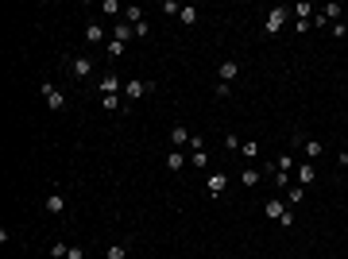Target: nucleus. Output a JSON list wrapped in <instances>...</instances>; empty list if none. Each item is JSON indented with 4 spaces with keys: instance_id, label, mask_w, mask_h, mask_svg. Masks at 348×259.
Instances as JSON below:
<instances>
[{
    "instance_id": "26",
    "label": "nucleus",
    "mask_w": 348,
    "mask_h": 259,
    "mask_svg": "<svg viewBox=\"0 0 348 259\" xmlns=\"http://www.w3.org/2000/svg\"><path fill=\"white\" fill-rule=\"evenodd\" d=\"M290 12H294L298 19H313V4H294Z\"/></svg>"
},
{
    "instance_id": "9",
    "label": "nucleus",
    "mask_w": 348,
    "mask_h": 259,
    "mask_svg": "<svg viewBox=\"0 0 348 259\" xmlns=\"http://www.w3.org/2000/svg\"><path fill=\"white\" fill-rule=\"evenodd\" d=\"M43 209H47V213H54V217L66 213V198H62V193H51V198L43 201Z\"/></svg>"
},
{
    "instance_id": "20",
    "label": "nucleus",
    "mask_w": 348,
    "mask_h": 259,
    "mask_svg": "<svg viewBox=\"0 0 348 259\" xmlns=\"http://www.w3.org/2000/svg\"><path fill=\"white\" fill-rule=\"evenodd\" d=\"M178 19H182L186 27H193V24H198V8H193V4H186V8L178 12Z\"/></svg>"
},
{
    "instance_id": "32",
    "label": "nucleus",
    "mask_w": 348,
    "mask_h": 259,
    "mask_svg": "<svg viewBox=\"0 0 348 259\" xmlns=\"http://www.w3.org/2000/svg\"><path fill=\"white\" fill-rule=\"evenodd\" d=\"M190 163H193V166H209V155H205V151H193Z\"/></svg>"
},
{
    "instance_id": "24",
    "label": "nucleus",
    "mask_w": 348,
    "mask_h": 259,
    "mask_svg": "<svg viewBox=\"0 0 348 259\" xmlns=\"http://www.w3.org/2000/svg\"><path fill=\"white\" fill-rule=\"evenodd\" d=\"M321 16H325V19H337V24H340L344 8H340V4H325V8H321Z\"/></svg>"
},
{
    "instance_id": "28",
    "label": "nucleus",
    "mask_w": 348,
    "mask_h": 259,
    "mask_svg": "<svg viewBox=\"0 0 348 259\" xmlns=\"http://www.w3.org/2000/svg\"><path fill=\"white\" fill-rule=\"evenodd\" d=\"M101 12H104V16H120V4H116V0H104Z\"/></svg>"
},
{
    "instance_id": "17",
    "label": "nucleus",
    "mask_w": 348,
    "mask_h": 259,
    "mask_svg": "<svg viewBox=\"0 0 348 259\" xmlns=\"http://www.w3.org/2000/svg\"><path fill=\"white\" fill-rule=\"evenodd\" d=\"M306 201V186H290L287 190V205H302Z\"/></svg>"
},
{
    "instance_id": "22",
    "label": "nucleus",
    "mask_w": 348,
    "mask_h": 259,
    "mask_svg": "<svg viewBox=\"0 0 348 259\" xmlns=\"http://www.w3.org/2000/svg\"><path fill=\"white\" fill-rule=\"evenodd\" d=\"M240 155H244V159H259V143H255V139L240 143Z\"/></svg>"
},
{
    "instance_id": "33",
    "label": "nucleus",
    "mask_w": 348,
    "mask_h": 259,
    "mask_svg": "<svg viewBox=\"0 0 348 259\" xmlns=\"http://www.w3.org/2000/svg\"><path fill=\"white\" fill-rule=\"evenodd\" d=\"M66 259H85V248H81V244H70V255Z\"/></svg>"
},
{
    "instance_id": "2",
    "label": "nucleus",
    "mask_w": 348,
    "mask_h": 259,
    "mask_svg": "<svg viewBox=\"0 0 348 259\" xmlns=\"http://www.w3.org/2000/svg\"><path fill=\"white\" fill-rule=\"evenodd\" d=\"M39 93H43V101H47V109H51V113H62V109H66V93H62L58 85L43 81V85H39Z\"/></svg>"
},
{
    "instance_id": "7",
    "label": "nucleus",
    "mask_w": 348,
    "mask_h": 259,
    "mask_svg": "<svg viewBox=\"0 0 348 259\" xmlns=\"http://www.w3.org/2000/svg\"><path fill=\"white\" fill-rule=\"evenodd\" d=\"M282 213H287V201H282V198H271L267 205H263V217H267V221H278Z\"/></svg>"
},
{
    "instance_id": "27",
    "label": "nucleus",
    "mask_w": 348,
    "mask_h": 259,
    "mask_svg": "<svg viewBox=\"0 0 348 259\" xmlns=\"http://www.w3.org/2000/svg\"><path fill=\"white\" fill-rule=\"evenodd\" d=\"M178 12H182L178 0H163V16H178Z\"/></svg>"
},
{
    "instance_id": "37",
    "label": "nucleus",
    "mask_w": 348,
    "mask_h": 259,
    "mask_svg": "<svg viewBox=\"0 0 348 259\" xmlns=\"http://www.w3.org/2000/svg\"><path fill=\"white\" fill-rule=\"evenodd\" d=\"M340 163H348V147H344V151H340Z\"/></svg>"
},
{
    "instance_id": "25",
    "label": "nucleus",
    "mask_w": 348,
    "mask_h": 259,
    "mask_svg": "<svg viewBox=\"0 0 348 259\" xmlns=\"http://www.w3.org/2000/svg\"><path fill=\"white\" fill-rule=\"evenodd\" d=\"M66 255H70V244L54 240V244H51V259H66Z\"/></svg>"
},
{
    "instance_id": "19",
    "label": "nucleus",
    "mask_w": 348,
    "mask_h": 259,
    "mask_svg": "<svg viewBox=\"0 0 348 259\" xmlns=\"http://www.w3.org/2000/svg\"><path fill=\"white\" fill-rule=\"evenodd\" d=\"M240 182H244V186H248V190H252V186H259V170H255V166H244Z\"/></svg>"
},
{
    "instance_id": "14",
    "label": "nucleus",
    "mask_w": 348,
    "mask_h": 259,
    "mask_svg": "<svg viewBox=\"0 0 348 259\" xmlns=\"http://www.w3.org/2000/svg\"><path fill=\"white\" fill-rule=\"evenodd\" d=\"M124 24H143V8H139V4H128V8H124Z\"/></svg>"
},
{
    "instance_id": "23",
    "label": "nucleus",
    "mask_w": 348,
    "mask_h": 259,
    "mask_svg": "<svg viewBox=\"0 0 348 259\" xmlns=\"http://www.w3.org/2000/svg\"><path fill=\"white\" fill-rule=\"evenodd\" d=\"M104 259H128V248H124V244H108Z\"/></svg>"
},
{
    "instance_id": "4",
    "label": "nucleus",
    "mask_w": 348,
    "mask_h": 259,
    "mask_svg": "<svg viewBox=\"0 0 348 259\" xmlns=\"http://www.w3.org/2000/svg\"><path fill=\"white\" fill-rule=\"evenodd\" d=\"M190 139H193V132L186 128V124H174V128H170V147H174V151L190 147Z\"/></svg>"
},
{
    "instance_id": "5",
    "label": "nucleus",
    "mask_w": 348,
    "mask_h": 259,
    "mask_svg": "<svg viewBox=\"0 0 348 259\" xmlns=\"http://www.w3.org/2000/svg\"><path fill=\"white\" fill-rule=\"evenodd\" d=\"M282 24H287V8H271V12H267V19H263V31L275 35Z\"/></svg>"
},
{
    "instance_id": "12",
    "label": "nucleus",
    "mask_w": 348,
    "mask_h": 259,
    "mask_svg": "<svg viewBox=\"0 0 348 259\" xmlns=\"http://www.w3.org/2000/svg\"><path fill=\"white\" fill-rule=\"evenodd\" d=\"M120 78H113V74H104V78H101V97H108V93H120Z\"/></svg>"
},
{
    "instance_id": "21",
    "label": "nucleus",
    "mask_w": 348,
    "mask_h": 259,
    "mask_svg": "<svg viewBox=\"0 0 348 259\" xmlns=\"http://www.w3.org/2000/svg\"><path fill=\"white\" fill-rule=\"evenodd\" d=\"M275 170H287V174H290V170H298L294 155H278V159H275Z\"/></svg>"
},
{
    "instance_id": "10",
    "label": "nucleus",
    "mask_w": 348,
    "mask_h": 259,
    "mask_svg": "<svg viewBox=\"0 0 348 259\" xmlns=\"http://www.w3.org/2000/svg\"><path fill=\"white\" fill-rule=\"evenodd\" d=\"M101 109L104 113H120V109H128V104L120 101V93H108V97H101Z\"/></svg>"
},
{
    "instance_id": "34",
    "label": "nucleus",
    "mask_w": 348,
    "mask_h": 259,
    "mask_svg": "<svg viewBox=\"0 0 348 259\" xmlns=\"http://www.w3.org/2000/svg\"><path fill=\"white\" fill-rule=\"evenodd\" d=\"M240 143H244L240 136H225V147H228V151H240Z\"/></svg>"
},
{
    "instance_id": "18",
    "label": "nucleus",
    "mask_w": 348,
    "mask_h": 259,
    "mask_svg": "<svg viewBox=\"0 0 348 259\" xmlns=\"http://www.w3.org/2000/svg\"><path fill=\"white\" fill-rule=\"evenodd\" d=\"M302 147H306V155H310V159H321V151H325L321 139H302Z\"/></svg>"
},
{
    "instance_id": "6",
    "label": "nucleus",
    "mask_w": 348,
    "mask_h": 259,
    "mask_svg": "<svg viewBox=\"0 0 348 259\" xmlns=\"http://www.w3.org/2000/svg\"><path fill=\"white\" fill-rule=\"evenodd\" d=\"M217 74H221V81L228 85L232 78H240V62H236V58H225V62H221V70H217Z\"/></svg>"
},
{
    "instance_id": "1",
    "label": "nucleus",
    "mask_w": 348,
    "mask_h": 259,
    "mask_svg": "<svg viewBox=\"0 0 348 259\" xmlns=\"http://www.w3.org/2000/svg\"><path fill=\"white\" fill-rule=\"evenodd\" d=\"M151 89H155L151 81H143V78H128V81H124V104L132 109V104H136L139 97H147Z\"/></svg>"
},
{
    "instance_id": "35",
    "label": "nucleus",
    "mask_w": 348,
    "mask_h": 259,
    "mask_svg": "<svg viewBox=\"0 0 348 259\" xmlns=\"http://www.w3.org/2000/svg\"><path fill=\"white\" fill-rule=\"evenodd\" d=\"M278 225H282V228H294V213H290V209H287V213L278 217Z\"/></svg>"
},
{
    "instance_id": "29",
    "label": "nucleus",
    "mask_w": 348,
    "mask_h": 259,
    "mask_svg": "<svg viewBox=\"0 0 348 259\" xmlns=\"http://www.w3.org/2000/svg\"><path fill=\"white\" fill-rule=\"evenodd\" d=\"M271 178H275V186H278V190H287V182H290V174H287V170H275V174H271Z\"/></svg>"
},
{
    "instance_id": "11",
    "label": "nucleus",
    "mask_w": 348,
    "mask_h": 259,
    "mask_svg": "<svg viewBox=\"0 0 348 259\" xmlns=\"http://www.w3.org/2000/svg\"><path fill=\"white\" fill-rule=\"evenodd\" d=\"M182 166H186V151H174V147H170V155H166V170L178 174Z\"/></svg>"
},
{
    "instance_id": "30",
    "label": "nucleus",
    "mask_w": 348,
    "mask_h": 259,
    "mask_svg": "<svg viewBox=\"0 0 348 259\" xmlns=\"http://www.w3.org/2000/svg\"><path fill=\"white\" fill-rule=\"evenodd\" d=\"M132 31H136V39H147V35H151V24H147V19H143V24H136V27H132Z\"/></svg>"
},
{
    "instance_id": "31",
    "label": "nucleus",
    "mask_w": 348,
    "mask_h": 259,
    "mask_svg": "<svg viewBox=\"0 0 348 259\" xmlns=\"http://www.w3.org/2000/svg\"><path fill=\"white\" fill-rule=\"evenodd\" d=\"M104 51H108V58H120V54H124V43H116V39H113V43L104 47Z\"/></svg>"
},
{
    "instance_id": "3",
    "label": "nucleus",
    "mask_w": 348,
    "mask_h": 259,
    "mask_svg": "<svg viewBox=\"0 0 348 259\" xmlns=\"http://www.w3.org/2000/svg\"><path fill=\"white\" fill-rule=\"evenodd\" d=\"M93 66H97V62L89 58V54H78V58H70V74H74V78H89V74H93Z\"/></svg>"
},
{
    "instance_id": "8",
    "label": "nucleus",
    "mask_w": 348,
    "mask_h": 259,
    "mask_svg": "<svg viewBox=\"0 0 348 259\" xmlns=\"http://www.w3.org/2000/svg\"><path fill=\"white\" fill-rule=\"evenodd\" d=\"M205 186H209V193H213V198H217V193H225L228 178H225V174H221V170H213V174H209V182H205Z\"/></svg>"
},
{
    "instance_id": "36",
    "label": "nucleus",
    "mask_w": 348,
    "mask_h": 259,
    "mask_svg": "<svg viewBox=\"0 0 348 259\" xmlns=\"http://www.w3.org/2000/svg\"><path fill=\"white\" fill-rule=\"evenodd\" d=\"M193 151H205V139H201V136L190 139V155H193Z\"/></svg>"
},
{
    "instance_id": "16",
    "label": "nucleus",
    "mask_w": 348,
    "mask_h": 259,
    "mask_svg": "<svg viewBox=\"0 0 348 259\" xmlns=\"http://www.w3.org/2000/svg\"><path fill=\"white\" fill-rule=\"evenodd\" d=\"M85 43H104V27L101 24H89L85 27Z\"/></svg>"
},
{
    "instance_id": "13",
    "label": "nucleus",
    "mask_w": 348,
    "mask_h": 259,
    "mask_svg": "<svg viewBox=\"0 0 348 259\" xmlns=\"http://www.w3.org/2000/svg\"><path fill=\"white\" fill-rule=\"evenodd\" d=\"M298 182H302V186H313V182H317V166L302 163V166H298Z\"/></svg>"
},
{
    "instance_id": "15",
    "label": "nucleus",
    "mask_w": 348,
    "mask_h": 259,
    "mask_svg": "<svg viewBox=\"0 0 348 259\" xmlns=\"http://www.w3.org/2000/svg\"><path fill=\"white\" fill-rule=\"evenodd\" d=\"M132 35H136V31H132V24H116L113 39H116V43H124V47H128V43H132Z\"/></svg>"
}]
</instances>
